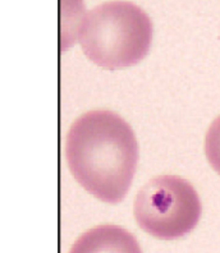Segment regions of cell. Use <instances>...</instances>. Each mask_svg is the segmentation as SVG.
<instances>
[{"label": "cell", "mask_w": 220, "mask_h": 253, "mask_svg": "<svg viewBox=\"0 0 220 253\" xmlns=\"http://www.w3.org/2000/svg\"><path fill=\"white\" fill-rule=\"evenodd\" d=\"M133 214L147 234L172 240L195 229L201 216V202L188 180L178 175H159L138 191Z\"/></svg>", "instance_id": "cell-3"}, {"label": "cell", "mask_w": 220, "mask_h": 253, "mask_svg": "<svg viewBox=\"0 0 220 253\" xmlns=\"http://www.w3.org/2000/svg\"><path fill=\"white\" fill-rule=\"evenodd\" d=\"M151 22L137 6L125 2L97 6L81 27L83 53L97 65L108 69L138 63L151 44Z\"/></svg>", "instance_id": "cell-2"}, {"label": "cell", "mask_w": 220, "mask_h": 253, "mask_svg": "<svg viewBox=\"0 0 220 253\" xmlns=\"http://www.w3.org/2000/svg\"><path fill=\"white\" fill-rule=\"evenodd\" d=\"M205 154L218 174H220V115L210 124L205 137Z\"/></svg>", "instance_id": "cell-5"}, {"label": "cell", "mask_w": 220, "mask_h": 253, "mask_svg": "<svg viewBox=\"0 0 220 253\" xmlns=\"http://www.w3.org/2000/svg\"><path fill=\"white\" fill-rule=\"evenodd\" d=\"M69 253H142V249L127 229L104 224L80 235Z\"/></svg>", "instance_id": "cell-4"}, {"label": "cell", "mask_w": 220, "mask_h": 253, "mask_svg": "<svg viewBox=\"0 0 220 253\" xmlns=\"http://www.w3.org/2000/svg\"><path fill=\"white\" fill-rule=\"evenodd\" d=\"M76 180L100 201L117 203L128 192L138 161L133 129L114 111L96 109L77 118L65 142Z\"/></svg>", "instance_id": "cell-1"}]
</instances>
